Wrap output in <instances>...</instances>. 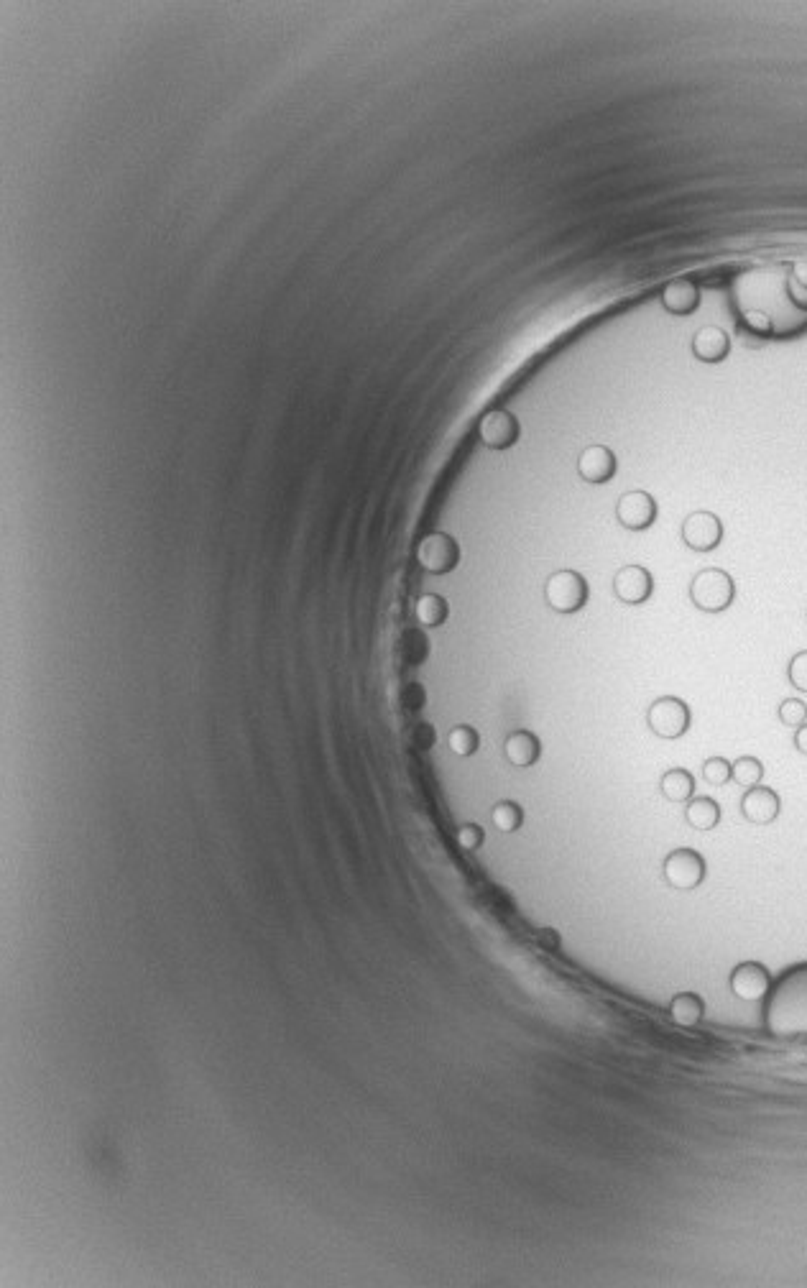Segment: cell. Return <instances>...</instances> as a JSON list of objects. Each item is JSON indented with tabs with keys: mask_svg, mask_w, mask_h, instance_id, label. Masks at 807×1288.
Returning a JSON list of instances; mask_svg holds the SVG:
<instances>
[{
	"mask_svg": "<svg viewBox=\"0 0 807 1288\" xmlns=\"http://www.w3.org/2000/svg\"><path fill=\"white\" fill-rule=\"evenodd\" d=\"M764 1030L779 1041H807V961L787 966L764 997Z\"/></svg>",
	"mask_w": 807,
	"mask_h": 1288,
	"instance_id": "1",
	"label": "cell"
},
{
	"mask_svg": "<svg viewBox=\"0 0 807 1288\" xmlns=\"http://www.w3.org/2000/svg\"><path fill=\"white\" fill-rule=\"evenodd\" d=\"M736 598V583L731 573L721 568H705L690 581V601L705 614H721Z\"/></svg>",
	"mask_w": 807,
	"mask_h": 1288,
	"instance_id": "2",
	"label": "cell"
},
{
	"mask_svg": "<svg viewBox=\"0 0 807 1288\" xmlns=\"http://www.w3.org/2000/svg\"><path fill=\"white\" fill-rule=\"evenodd\" d=\"M544 601L557 614H575L588 604V581L578 570H557L544 583Z\"/></svg>",
	"mask_w": 807,
	"mask_h": 1288,
	"instance_id": "3",
	"label": "cell"
},
{
	"mask_svg": "<svg viewBox=\"0 0 807 1288\" xmlns=\"http://www.w3.org/2000/svg\"><path fill=\"white\" fill-rule=\"evenodd\" d=\"M705 872H708V867H705L703 854L690 849V846L672 849L662 862V877L672 890H698L705 880Z\"/></svg>",
	"mask_w": 807,
	"mask_h": 1288,
	"instance_id": "4",
	"label": "cell"
},
{
	"mask_svg": "<svg viewBox=\"0 0 807 1288\" xmlns=\"http://www.w3.org/2000/svg\"><path fill=\"white\" fill-rule=\"evenodd\" d=\"M693 724V713L682 698L662 696L649 706L647 726L659 739H680Z\"/></svg>",
	"mask_w": 807,
	"mask_h": 1288,
	"instance_id": "5",
	"label": "cell"
},
{
	"mask_svg": "<svg viewBox=\"0 0 807 1288\" xmlns=\"http://www.w3.org/2000/svg\"><path fill=\"white\" fill-rule=\"evenodd\" d=\"M417 563L427 573L445 575L458 568L460 563V545L453 535L447 532H430L424 535L417 545Z\"/></svg>",
	"mask_w": 807,
	"mask_h": 1288,
	"instance_id": "6",
	"label": "cell"
},
{
	"mask_svg": "<svg viewBox=\"0 0 807 1288\" xmlns=\"http://www.w3.org/2000/svg\"><path fill=\"white\" fill-rule=\"evenodd\" d=\"M659 517V506L654 501V496L649 491H626L619 501H616V519L624 529H631V532H644V529L652 527Z\"/></svg>",
	"mask_w": 807,
	"mask_h": 1288,
	"instance_id": "7",
	"label": "cell"
},
{
	"mask_svg": "<svg viewBox=\"0 0 807 1288\" xmlns=\"http://www.w3.org/2000/svg\"><path fill=\"white\" fill-rule=\"evenodd\" d=\"M772 982L774 979L769 969L759 961H741L739 966H733L731 977H728L731 992L744 1002H762Z\"/></svg>",
	"mask_w": 807,
	"mask_h": 1288,
	"instance_id": "8",
	"label": "cell"
},
{
	"mask_svg": "<svg viewBox=\"0 0 807 1288\" xmlns=\"http://www.w3.org/2000/svg\"><path fill=\"white\" fill-rule=\"evenodd\" d=\"M613 593H616V598L626 606L647 604L654 593L652 573H649L644 565H636V563L624 565V568H619L616 570V575H613Z\"/></svg>",
	"mask_w": 807,
	"mask_h": 1288,
	"instance_id": "9",
	"label": "cell"
},
{
	"mask_svg": "<svg viewBox=\"0 0 807 1288\" xmlns=\"http://www.w3.org/2000/svg\"><path fill=\"white\" fill-rule=\"evenodd\" d=\"M723 540V522L713 512H693L682 522V542L695 552L716 550Z\"/></svg>",
	"mask_w": 807,
	"mask_h": 1288,
	"instance_id": "10",
	"label": "cell"
},
{
	"mask_svg": "<svg viewBox=\"0 0 807 1288\" xmlns=\"http://www.w3.org/2000/svg\"><path fill=\"white\" fill-rule=\"evenodd\" d=\"M519 420L509 409H488L478 422V437L491 450H509L519 440Z\"/></svg>",
	"mask_w": 807,
	"mask_h": 1288,
	"instance_id": "11",
	"label": "cell"
},
{
	"mask_svg": "<svg viewBox=\"0 0 807 1288\" xmlns=\"http://www.w3.org/2000/svg\"><path fill=\"white\" fill-rule=\"evenodd\" d=\"M619 471L616 453L606 445H588L578 458V473L588 483H608Z\"/></svg>",
	"mask_w": 807,
	"mask_h": 1288,
	"instance_id": "12",
	"label": "cell"
},
{
	"mask_svg": "<svg viewBox=\"0 0 807 1288\" xmlns=\"http://www.w3.org/2000/svg\"><path fill=\"white\" fill-rule=\"evenodd\" d=\"M779 811H782V800L772 788L756 785V788L746 790L744 798H741V813L754 826H769L772 821H777Z\"/></svg>",
	"mask_w": 807,
	"mask_h": 1288,
	"instance_id": "13",
	"label": "cell"
},
{
	"mask_svg": "<svg viewBox=\"0 0 807 1288\" xmlns=\"http://www.w3.org/2000/svg\"><path fill=\"white\" fill-rule=\"evenodd\" d=\"M659 302L670 315H693L700 307V289L690 279H675V282L664 284L662 292H659Z\"/></svg>",
	"mask_w": 807,
	"mask_h": 1288,
	"instance_id": "14",
	"label": "cell"
},
{
	"mask_svg": "<svg viewBox=\"0 0 807 1288\" xmlns=\"http://www.w3.org/2000/svg\"><path fill=\"white\" fill-rule=\"evenodd\" d=\"M693 356L703 363H721L726 361L728 353H731V338H728L726 330L716 328V325H705L700 328L698 333L693 335Z\"/></svg>",
	"mask_w": 807,
	"mask_h": 1288,
	"instance_id": "15",
	"label": "cell"
},
{
	"mask_svg": "<svg viewBox=\"0 0 807 1288\" xmlns=\"http://www.w3.org/2000/svg\"><path fill=\"white\" fill-rule=\"evenodd\" d=\"M504 754L514 767H532L542 754L539 739L527 729H516L506 736Z\"/></svg>",
	"mask_w": 807,
	"mask_h": 1288,
	"instance_id": "16",
	"label": "cell"
},
{
	"mask_svg": "<svg viewBox=\"0 0 807 1288\" xmlns=\"http://www.w3.org/2000/svg\"><path fill=\"white\" fill-rule=\"evenodd\" d=\"M667 1012H670L672 1023L680 1025V1028H695L705 1015V1002L695 992H680L670 1000Z\"/></svg>",
	"mask_w": 807,
	"mask_h": 1288,
	"instance_id": "17",
	"label": "cell"
},
{
	"mask_svg": "<svg viewBox=\"0 0 807 1288\" xmlns=\"http://www.w3.org/2000/svg\"><path fill=\"white\" fill-rule=\"evenodd\" d=\"M659 793L670 803H687L695 795V777L685 767H672L659 780Z\"/></svg>",
	"mask_w": 807,
	"mask_h": 1288,
	"instance_id": "18",
	"label": "cell"
},
{
	"mask_svg": "<svg viewBox=\"0 0 807 1288\" xmlns=\"http://www.w3.org/2000/svg\"><path fill=\"white\" fill-rule=\"evenodd\" d=\"M685 821L698 831H710L721 823V805L708 795H693L685 805Z\"/></svg>",
	"mask_w": 807,
	"mask_h": 1288,
	"instance_id": "19",
	"label": "cell"
},
{
	"mask_svg": "<svg viewBox=\"0 0 807 1288\" xmlns=\"http://www.w3.org/2000/svg\"><path fill=\"white\" fill-rule=\"evenodd\" d=\"M447 614H450V606H447V601L440 593H424V596L417 598V604H414V616L427 629L442 627Z\"/></svg>",
	"mask_w": 807,
	"mask_h": 1288,
	"instance_id": "20",
	"label": "cell"
},
{
	"mask_svg": "<svg viewBox=\"0 0 807 1288\" xmlns=\"http://www.w3.org/2000/svg\"><path fill=\"white\" fill-rule=\"evenodd\" d=\"M764 777L762 759L756 757H739L731 765V780L741 788H756Z\"/></svg>",
	"mask_w": 807,
	"mask_h": 1288,
	"instance_id": "21",
	"label": "cell"
},
{
	"mask_svg": "<svg viewBox=\"0 0 807 1288\" xmlns=\"http://www.w3.org/2000/svg\"><path fill=\"white\" fill-rule=\"evenodd\" d=\"M491 818H493V826H496L498 831L511 834V831H516V828L521 826L524 813H521V805L514 803V800H501V803L493 805Z\"/></svg>",
	"mask_w": 807,
	"mask_h": 1288,
	"instance_id": "22",
	"label": "cell"
},
{
	"mask_svg": "<svg viewBox=\"0 0 807 1288\" xmlns=\"http://www.w3.org/2000/svg\"><path fill=\"white\" fill-rule=\"evenodd\" d=\"M478 742H481V739H478V731L473 729V726L460 724L447 734V747L453 749L458 757H470V754H476Z\"/></svg>",
	"mask_w": 807,
	"mask_h": 1288,
	"instance_id": "23",
	"label": "cell"
},
{
	"mask_svg": "<svg viewBox=\"0 0 807 1288\" xmlns=\"http://www.w3.org/2000/svg\"><path fill=\"white\" fill-rule=\"evenodd\" d=\"M779 721L790 729H800L802 724H807V703L800 701V698H785V701L779 703Z\"/></svg>",
	"mask_w": 807,
	"mask_h": 1288,
	"instance_id": "24",
	"label": "cell"
},
{
	"mask_svg": "<svg viewBox=\"0 0 807 1288\" xmlns=\"http://www.w3.org/2000/svg\"><path fill=\"white\" fill-rule=\"evenodd\" d=\"M703 780L708 782V785H713V788H723L726 782H731V762L723 757L705 759Z\"/></svg>",
	"mask_w": 807,
	"mask_h": 1288,
	"instance_id": "25",
	"label": "cell"
},
{
	"mask_svg": "<svg viewBox=\"0 0 807 1288\" xmlns=\"http://www.w3.org/2000/svg\"><path fill=\"white\" fill-rule=\"evenodd\" d=\"M787 678H790L792 688H797L800 693H807V650H800L797 655H792L790 665H787Z\"/></svg>",
	"mask_w": 807,
	"mask_h": 1288,
	"instance_id": "26",
	"label": "cell"
},
{
	"mask_svg": "<svg viewBox=\"0 0 807 1288\" xmlns=\"http://www.w3.org/2000/svg\"><path fill=\"white\" fill-rule=\"evenodd\" d=\"M483 839H486V834H483V828L478 826V823H463V826L458 828V844L463 846V849L468 851L481 849Z\"/></svg>",
	"mask_w": 807,
	"mask_h": 1288,
	"instance_id": "27",
	"label": "cell"
},
{
	"mask_svg": "<svg viewBox=\"0 0 807 1288\" xmlns=\"http://www.w3.org/2000/svg\"><path fill=\"white\" fill-rule=\"evenodd\" d=\"M744 322L749 325L751 330H754L756 335H769V333H772V322H769V317L762 315V312H749V315L744 317Z\"/></svg>",
	"mask_w": 807,
	"mask_h": 1288,
	"instance_id": "28",
	"label": "cell"
},
{
	"mask_svg": "<svg viewBox=\"0 0 807 1288\" xmlns=\"http://www.w3.org/2000/svg\"><path fill=\"white\" fill-rule=\"evenodd\" d=\"M422 701H424V693H422V688H419V685H412V688H407V693H404V703H407V708H419V706H422Z\"/></svg>",
	"mask_w": 807,
	"mask_h": 1288,
	"instance_id": "29",
	"label": "cell"
},
{
	"mask_svg": "<svg viewBox=\"0 0 807 1288\" xmlns=\"http://www.w3.org/2000/svg\"><path fill=\"white\" fill-rule=\"evenodd\" d=\"M417 742H419V747H424V749L432 747V744H435V731H432L427 724H422L417 729Z\"/></svg>",
	"mask_w": 807,
	"mask_h": 1288,
	"instance_id": "30",
	"label": "cell"
},
{
	"mask_svg": "<svg viewBox=\"0 0 807 1288\" xmlns=\"http://www.w3.org/2000/svg\"><path fill=\"white\" fill-rule=\"evenodd\" d=\"M795 749L807 757V724H802L800 729H795Z\"/></svg>",
	"mask_w": 807,
	"mask_h": 1288,
	"instance_id": "31",
	"label": "cell"
},
{
	"mask_svg": "<svg viewBox=\"0 0 807 1288\" xmlns=\"http://www.w3.org/2000/svg\"><path fill=\"white\" fill-rule=\"evenodd\" d=\"M539 941H542L544 946H550V949H557V946H560V936H557L552 928H544V931L539 933Z\"/></svg>",
	"mask_w": 807,
	"mask_h": 1288,
	"instance_id": "32",
	"label": "cell"
},
{
	"mask_svg": "<svg viewBox=\"0 0 807 1288\" xmlns=\"http://www.w3.org/2000/svg\"><path fill=\"white\" fill-rule=\"evenodd\" d=\"M795 279L807 289V261H802V264L795 266Z\"/></svg>",
	"mask_w": 807,
	"mask_h": 1288,
	"instance_id": "33",
	"label": "cell"
}]
</instances>
